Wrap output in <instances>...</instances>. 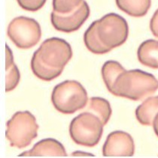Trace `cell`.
<instances>
[{
  "mask_svg": "<svg viewBox=\"0 0 158 158\" xmlns=\"http://www.w3.org/2000/svg\"><path fill=\"white\" fill-rule=\"evenodd\" d=\"M73 55L72 47L59 38H50L42 42L31 59V69L43 81L54 80L63 73Z\"/></svg>",
  "mask_w": 158,
  "mask_h": 158,
  "instance_id": "1",
  "label": "cell"
},
{
  "mask_svg": "<svg viewBox=\"0 0 158 158\" xmlns=\"http://www.w3.org/2000/svg\"><path fill=\"white\" fill-rule=\"evenodd\" d=\"M158 90V80L151 73L139 69L123 71L113 84L111 94L134 101H142Z\"/></svg>",
  "mask_w": 158,
  "mask_h": 158,
  "instance_id": "2",
  "label": "cell"
},
{
  "mask_svg": "<svg viewBox=\"0 0 158 158\" xmlns=\"http://www.w3.org/2000/svg\"><path fill=\"white\" fill-rule=\"evenodd\" d=\"M88 95L84 87L76 80H66L56 85L51 94V102L60 113L69 115L85 108Z\"/></svg>",
  "mask_w": 158,
  "mask_h": 158,
  "instance_id": "3",
  "label": "cell"
},
{
  "mask_svg": "<svg viewBox=\"0 0 158 158\" xmlns=\"http://www.w3.org/2000/svg\"><path fill=\"white\" fill-rule=\"evenodd\" d=\"M38 128L36 117L30 112H17L6 123L5 136L11 146L22 149L37 137Z\"/></svg>",
  "mask_w": 158,
  "mask_h": 158,
  "instance_id": "4",
  "label": "cell"
},
{
  "mask_svg": "<svg viewBox=\"0 0 158 158\" xmlns=\"http://www.w3.org/2000/svg\"><path fill=\"white\" fill-rule=\"evenodd\" d=\"M104 124L97 115L84 111L72 120L69 125L70 137L77 145L94 147L101 139Z\"/></svg>",
  "mask_w": 158,
  "mask_h": 158,
  "instance_id": "5",
  "label": "cell"
},
{
  "mask_svg": "<svg viewBox=\"0 0 158 158\" xmlns=\"http://www.w3.org/2000/svg\"><path fill=\"white\" fill-rule=\"evenodd\" d=\"M96 29L100 41L111 50L124 44L129 35L126 20L115 13H109L96 20Z\"/></svg>",
  "mask_w": 158,
  "mask_h": 158,
  "instance_id": "6",
  "label": "cell"
},
{
  "mask_svg": "<svg viewBox=\"0 0 158 158\" xmlns=\"http://www.w3.org/2000/svg\"><path fill=\"white\" fill-rule=\"evenodd\" d=\"M8 38L19 49L27 50L40 41L42 29L36 20L26 17H17L10 22L7 30Z\"/></svg>",
  "mask_w": 158,
  "mask_h": 158,
  "instance_id": "7",
  "label": "cell"
},
{
  "mask_svg": "<svg viewBox=\"0 0 158 158\" xmlns=\"http://www.w3.org/2000/svg\"><path fill=\"white\" fill-rule=\"evenodd\" d=\"M90 7L84 1L78 8L68 14H59L53 11L50 14V22L56 30L65 33H71L78 30L88 19Z\"/></svg>",
  "mask_w": 158,
  "mask_h": 158,
  "instance_id": "8",
  "label": "cell"
},
{
  "mask_svg": "<svg viewBox=\"0 0 158 158\" xmlns=\"http://www.w3.org/2000/svg\"><path fill=\"white\" fill-rule=\"evenodd\" d=\"M134 152L133 137L129 133L121 131L110 133L103 147L104 157H132Z\"/></svg>",
  "mask_w": 158,
  "mask_h": 158,
  "instance_id": "9",
  "label": "cell"
},
{
  "mask_svg": "<svg viewBox=\"0 0 158 158\" xmlns=\"http://www.w3.org/2000/svg\"><path fill=\"white\" fill-rule=\"evenodd\" d=\"M19 157H66L67 153L62 143L57 139L48 138L38 142L33 148L26 151Z\"/></svg>",
  "mask_w": 158,
  "mask_h": 158,
  "instance_id": "10",
  "label": "cell"
},
{
  "mask_svg": "<svg viewBox=\"0 0 158 158\" xmlns=\"http://www.w3.org/2000/svg\"><path fill=\"white\" fill-rule=\"evenodd\" d=\"M137 57L143 65L158 69V41L150 39L142 42L137 50Z\"/></svg>",
  "mask_w": 158,
  "mask_h": 158,
  "instance_id": "11",
  "label": "cell"
},
{
  "mask_svg": "<svg viewBox=\"0 0 158 158\" xmlns=\"http://www.w3.org/2000/svg\"><path fill=\"white\" fill-rule=\"evenodd\" d=\"M158 113V95L147 98L136 108V119L142 125H152L154 117Z\"/></svg>",
  "mask_w": 158,
  "mask_h": 158,
  "instance_id": "12",
  "label": "cell"
},
{
  "mask_svg": "<svg viewBox=\"0 0 158 158\" xmlns=\"http://www.w3.org/2000/svg\"><path fill=\"white\" fill-rule=\"evenodd\" d=\"M119 9L133 17L147 15L151 5V0H115Z\"/></svg>",
  "mask_w": 158,
  "mask_h": 158,
  "instance_id": "13",
  "label": "cell"
},
{
  "mask_svg": "<svg viewBox=\"0 0 158 158\" xmlns=\"http://www.w3.org/2000/svg\"><path fill=\"white\" fill-rule=\"evenodd\" d=\"M6 47L5 56V68H6V78H5V91L6 92L13 91L19 84L20 80V73L18 68L14 62L13 52L8 46Z\"/></svg>",
  "mask_w": 158,
  "mask_h": 158,
  "instance_id": "14",
  "label": "cell"
},
{
  "mask_svg": "<svg viewBox=\"0 0 158 158\" xmlns=\"http://www.w3.org/2000/svg\"><path fill=\"white\" fill-rule=\"evenodd\" d=\"M84 42L89 51L96 55H103L111 51L100 41L96 29V20L93 22L84 34Z\"/></svg>",
  "mask_w": 158,
  "mask_h": 158,
  "instance_id": "15",
  "label": "cell"
},
{
  "mask_svg": "<svg viewBox=\"0 0 158 158\" xmlns=\"http://www.w3.org/2000/svg\"><path fill=\"white\" fill-rule=\"evenodd\" d=\"M86 111L90 112L99 118L103 124L106 125L112 114L109 102L103 98L93 97L89 99L86 106Z\"/></svg>",
  "mask_w": 158,
  "mask_h": 158,
  "instance_id": "16",
  "label": "cell"
},
{
  "mask_svg": "<svg viewBox=\"0 0 158 158\" xmlns=\"http://www.w3.org/2000/svg\"><path fill=\"white\" fill-rule=\"evenodd\" d=\"M124 68L116 61H108L102 67L101 73L103 82L108 92L112 90L113 84L118 75L124 71Z\"/></svg>",
  "mask_w": 158,
  "mask_h": 158,
  "instance_id": "17",
  "label": "cell"
},
{
  "mask_svg": "<svg viewBox=\"0 0 158 158\" xmlns=\"http://www.w3.org/2000/svg\"><path fill=\"white\" fill-rule=\"evenodd\" d=\"M84 0H53V10L59 14L71 13L78 8Z\"/></svg>",
  "mask_w": 158,
  "mask_h": 158,
  "instance_id": "18",
  "label": "cell"
},
{
  "mask_svg": "<svg viewBox=\"0 0 158 158\" xmlns=\"http://www.w3.org/2000/svg\"><path fill=\"white\" fill-rule=\"evenodd\" d=\"M47 0H17L21 8L27 11H38L44 6Z\"/></svg>",
  "mask_w": 158,
  "mask_h": 158,
  "instance_id": "19",
  "label": "cell"
},
{
  "mask_svg": "<svg viewBox=\"0 0 158 158\" xmlns=\"http://www.w3.org/2000/svg\"><path fill=\"white\" fill-rule=\"evenodd\" d=\"M150 29L154 37L158 38V9L154 12L150 21Z\"/></svg>",
  "mask_w": 158,
  "mask_h": 158,
  "instance_id": "20",
  "label": "cell"
},
{
  "mask_svg": "<svg viewBox=\"0 0 158 158\" xmlns=\"http://www.w3.org/2000/svg\"><path fill=\"white\" fill-rule=\"evenodd\" d=\"M72 156L73 157H94L92 154H89V153H86V152H73L72 154H71Z\"/></svg>",
  "mask_w": 158,
  "mask_h": 158,
  "instance_id": "21",
  "label": "cell"
},
{
  "mask_svg": "<svg viewBox=\"0 0 158 158\" xmlns=\"http://www.w3.org/2000/svg\"><path fill=\"white\" fill-rule=\"evenodd\" d=\"M152 125L154 133H155V134L157 135V136L158 137V113L155 115V117H154Z\"/></svg>",
  "mask_w": 158,
  "mask_h": 158,
  "instance_id": "22",
  "label": "cell"
}]
</instances>
